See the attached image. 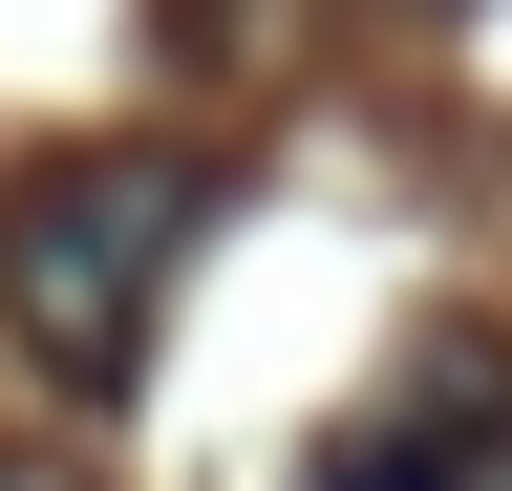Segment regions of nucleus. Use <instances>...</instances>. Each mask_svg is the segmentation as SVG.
I'll return each instance as SVG.
<instances>
[{
    "instance_id": "obj_2",
    "label": "nucleus",
    "mask_w": 512,
    "mask_h": 491,
    "mask_svg": "<svg viewBox=\"0 0 512 491\" xmlns=\"http://www.w3.org/2000/svg\"><path fill=\"white\" fill-rule=\"evenodd\" d=\"M299 491H512V342L491 321H427L342 427H320Z\"/></svg>"
},
{
    "instance_id": "obj_3",
    "label": "nucleus",
    "mask_w": 512,
    "mask_h": 491,
    "mask_svg": "<svg viewBox=\"0 0 512 491\" xmlns=\"http://www.w3.org/2000/svg\"><path fill=\"white\" fill-rule=\"evenodd\" d=\"M0 491H64V470H0Z\"/></svg>"
},
{
    "instance_id": "obj_1",
    "label": "nucleus",
    "mask_w": 512,
    "mask_h": 491,
    "mask_svg": "<svg viewBox=\"0 0 512 491\" xmlns=\"http://www.w3.org/2000/svg\"><path fill=\"white\" fill-rule=\"evenodd\" d=\"M192 235H214V171L192 150H43V171H0V342L64 406H128Z\"/></svg>"
}]
</instances>
